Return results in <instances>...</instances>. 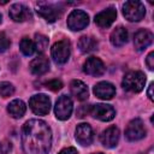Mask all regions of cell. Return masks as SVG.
I'll return each instance as SVG.
<instances>
[{
  "instance_id": "6da1fadb",
  "label": "cell",
  "mask_w": 154,
  "mask_h": 154,
  "mask_svg": "<svg viewBox=\"0 0 154 154\" xmlns=\"http://www.w3.org/2000/svg\"><path fill=\"white\" fill-rule=\"evenodd\" d=\"M52 144V131L40 119L28 120L22 129V147L25 154H47Z\"/></svg>"
},
{
  "instance_id": "7a4b0ae2",
  "label": "cell",
  "mask_w": 154,
  "mask_h": 154,
  "mask_svg": "<svg viewBox=\"0 0 154 154\" xmlns=\"http://www.w3.org/2000/svg\"><path fill=\"white\" fill-rule=\"evenodd\" d=\"M146 76L141 71H131L126 73L123 78L122 85L125 90L131 93H140L144 88Z\"/></svg>"
},
{
  "instance_id": "3957f363",
  "label": "cell",
  "mask_w": 154,
  "mask_h": 154,
  "mask_svg": "<svg viewBox=\"0 0 154 154\" xmlns=\"http://www.w3.org/2000/svg\"><path fill=\"white\" fill-rule=\"evenodd\" d=\"M123 14L130 22H138L146 14L144 5L142 2L135 1V0L126 1L123 6Z\"/></svg>"
},
{
  "instance_id": "277c9868",
  "label": "cell",
  "mask_w": 154,
  "mask_h": 154,
  "mask_svg": "<svg viewBox=\"0 0 154 154\" xmlns=\"http://www.w3.org/2000/svg\"><path fill=\"white\" fill-rule=\"evenodd\" d=\"M29 106L31 111L37 116H45L51 109V100L45 94H36L30 97Z\"/></svg>"
},
{
  "instance_id": "5b68a950",
  "label": "cell",
  "mask_w": 154,
  "mask_h": 154,
  "mask_svg": "<svg viewBox=\"0 0 154 154\" xmlns=\"http://www.w3.org/2000/svg\"><path fill=\"white\" fill-rule=\"evenodd\" d=\"M88 24H89V16L82 10H73L67 17V26L73 31L82 30Z\"/></svg>"
},
{
  "instance_id": "8992f818",
  "label": "cell",
  "mask_w": 154,
  "mask_h": 154,
  "mask_svg": "<svg viewBox=\"0 0 154 154\" xmlns=\"http://www.w3.org/2000/svg\"><path fill=\"white\" fill-rule=\"evenodd\" d=\"M52 58L57 64H65L70 57V43L66 40L58 41L53 45L52 49Z\"/></svg>"
},
{
  "instance_id": "52a82bcc",
  "label": "cell",
  "mask_w": 154,
  "mask_h": 154,
  "mask_svg": "<svg viewBox=\"0 0 154 154\" xmlns=\"http://www.w3.org/2000/svg\"><path fill=\"white\" fill-rule=\"evenodd\" d=\"M36 12L42 18H45L47 22H55L61 16L63 10L53 4L38 2V4H36Z\"/></svg>"
},
{
  "instance_id": "ba28073f",
  "label": "cell",
  "mask_w": 154,
  "mask_h": 154,
  "mask_svg": "<svg viewBox=\"0 0 154 154\" xmlns=\"http://www.w3.org/2000/svg\"><path fill=\"white\" fill-rule=\"evenodd\" d=\"M144 136H146V128L143 125V122L138 118L132 119L126 126L125 137L129 141L134 142V141H138V140L143 138Z\"/></svg>"
},
{
  "instance_id": "9c48e42d",
  "label": "cell",
  "mask_w": 154,
  "mask_h": 154,
  "mask_svg": "<svg viewBox=\"0 0 154 154\" xmlns=\"http://www.w3.org/2000/svg\"><path fill=\"white\" fill-rule=\"evenodd\" d=\"M72 108H73L72 100L67 95H61L55 103L54 112H55V116L58 119L66 120L70 118V116L72 113Z\"/></svg>"
},
{
  "instance_id": "30bf717a",
  "label": "cell",
  "mask_w": 154,
  "mask_h": 154,
  "mask_svg": "<svg viewBox=\"0 0 154 154\" xmlns=\"http://www.w3.org/2000/svg\"><path fill=\"white\" fill-rule=\"evenodd\" d=\"M90 113L94 118L102 120V122H109L116 116L114 108L111 105H106V103H97L93 106L90 109Z\"/></svg>"
},
{
  "instance_id": "8fae6325",
  "label": "cell",
  "mask_w": 154,
  "mask_h": 154,
  "mask_svg": "<svg viewBox=\"0 0 154 154\" xmlns=\"http://www.w3.org/2000/svg\"><path fill=\"white\" fill-rule=\"evenodd\" d=\"M76 140L82 146H89L91 144L94 140V131L91 126L87 123H81L76 128Z\"/></svg>"
},
{
  "instance_id": "7c38bea8",
  "label": "cell",
  "mask_w": 154,
  "mask_h": 154,
  "mask_svg": "<svg viewBox=\"0 0 154 154\" xmlns=\"http://www.w3.org/2000/svg\"><path fill=\"white\" fill-rule=\"evenodd\" d=\"M83 71L90 76H101L105 72V65L101 59L96 57H90L84 63Z\"/></svg>"
},
{
  "instance_id": "4fadbf2b",
  "label": "cell",
  "mask_w": 154,
  "mask_h": 154,
  "mask_svg": "<svg viewBox=\"0 0 154 154\" xmlns=\"http://www.w3.org/2000/svg\"><path fill=\"white\" fill-rule=\"evenodd\" d=\"M100 141L101 143L106 147V148H113L117 146L118 141H119V129L117 126H109L106 130L102 131L101 136H100Z\"/></svg>"
},
{
  "instance_id": "5bb4252c",
  "label": "cell",
  "mask_w": 154,
  "mask_h": 154,
  "mask_svg": "<svg viewBox=\"0 0 154 154\" xmlns=\"http://www.w3.org/2000/svg\"><path fill=\"white\" fill-rule=\"evenodd\" d=\"M117 11L113 7H108L95 16V24L100 28H108L116 20Z\"/></svg>"
},
{
  "instance_id": "9a60e30c",
  "label": "cell",
  "mask_w": 154,
  "mask_h": 154,
  "mask_svg": "<svg viewBox=\"0 0 154 154\" xmlns=\"http://www.w3.org/2000/svg\"><path fill=\"white\" fill-rule=\"evenodd\" d=\"M153 42V34L152 31L147 29H141L135 34L134 37V45L137 51H143L146 49L150 43Z\"/></svg>"
},
{
  "instance_id": "2e32d148",
  "label": "cell",
  "mask_w": 154,
  "mask_h": 154,
  "mask_svg": "<svg viewBox=\"0 0 154 154\" xmlns=\"http://www.w3.org/2000/svg\"><path fill=\"white\" fill-rule=\"evenodd\" d=\"M94 94L102 100H109L116 95V88L109 82H99L93 89Z\"/></svg>"
},
{
  "instance_id": "e0dca14e",
  "label": "cell",
  "mask_w": 154,
  "mask_h": 154,
  "mask_svg": "<svg viewBox=\"0 0 154 154\" xmlns=\"http://www.w3.org/2000/svg\"><path fill=\"white\" fill-rule=\"evenodd\" d=\"M10 17L14 22H24L31 18V13L29 8L23 4H14L10 8Z\"/></svg>"
},
{
  "instance_id": "ac0fdd59",
  "label": "cell",
  "mask_w": 154,
  "mask_h": 154,
  "mask_svg": "<svg viewBox=\"0 0 154 154\" xmlns=\"http://www.w3.org/2000/svg\"><path fill=\"white\" fill-rule=\"evenodd\" d=\"M29 67H30V71L34 75L41 76V75L46 73L49 70V61H48V59L46 57L38 55V57H36L35 59H32L30 61Z\"/></svg>"
},
{
  "instance_id": "d6986e66",
  "label": "cell",
  "mask_w": 154,
  "mask_h": 154,
  "mask_svg": "<svg viewBox=\"0 0 154 154\" xmlns=\"http://www.w3.org/2000/svg\"><path fill=\"white\" fill-rule=\"evenodd\" d=\"M70 90H71V94L79 101H84L89 96L88 87L82 81H78V79H73L70 83Z\"/></svg>"
},
{
  "instance_id": "ffe728a7",
  "label": "cell",
  "mask_w": 154,
  "mask_h": 154,
  "mask_svg": "<svg viewBox=\"0 0 154 154\" xmlns=\"http://www.w3.org/2000/svg\"><path fill=\"white\" fill-rule=\"evenodd\" d=\"M111 43L116 47H120L128 42V31L124 26H117L111 34Z\"/></svg>"
},
{
  "instance_id": "44dd1931",
  "label": "cell",
  "mask_w": 154,
  "mask_h": 154,
  "mask_svg": "<svg viewBox=\"0 0 154 154\" xmlns=\"http://www.w3.org/2000/svg\"><path fill=\"white\" fill-rule=\"evenodd\" d=\"M26 109L25 103L22 100H13L8 103L7 106V112L13 117V118H20L24 116Z\"/></svg>"
},
{
  "instance_id": "7402d4cb",
  "label": "cell",
  "mask_w": 154,
  "mask_h": 154,
  "mask_svg": "<svg viewBox=\"0 0 154 154\" xmlns=\"http://www.w3.org/2000/svg\"><path fill=\"white\" fill-rule=\"evenodd\" d=\"M78 48L82 53H90L97 49V42L94 37L90 36H82L78 41Z\"/></svg>"
},
{
  "instance_id": "603a6c76",
  "label": "cell",
  "mask_w": 154,
  "mask_h": 154,
  "mask_svg": "<svg viewBox=\"0 0 154 154\" xmlns=\"http://www.w3.org/2000/svg\"><path fill=\"white\" fill-rule=\"evenodd\" d=\"M19 48L22 51V53L24 55H32L35 53V45H34V41H31L30 38L28 37H23L20 43H19Z\"/></svg>"
},
{
  "instance_id": "cb8c5ba5",
  "label": "cell",
  "mask_w": 154,
  "mask_h": 154,
  "mask_svg": "<svg viewBox=\"0 0 154 154\" xmlns=\"http://www.w3.org/2000/svg\"><path fill=\"white\" fill-rule=\"evenodd\" d=\"M34 45H35V51L42 53V52H45L46 48L48 47V38H47L45 35L36 34V35H35Z\"/></svg>"
},
{
  "instance_id": "d4e9b609",
  "label": "cell",
  "mask_w": 154,
  "mask_h": 154,
  "mask_svg": "<svg viewBox=\"0 0 154 154\" xmlns=\"http://www.w3.org/2000/svg\"><path fill=\"white\" fill-rule=\"evenodd\" d=\"M14 93V87L10 82H1L0 83V95L2 97H8L13 95Z\"/></svg>"
},
{
  "instance_id": "484cf974",
  "label": "cell",
  "mask_w": 154,
  "mask_h": 154,
  "mask_svg": "<svg viewBox=\"0 0 154 154\" xmlns=\"http://www.w3.org/2000/svg\"><path fill=\"white\" fill-rule=\"evenodd\" d=\"M46 87L52 91H58V90H60L63 88V83L59 79H52V81L46 83Z\"/></svg>"
},
{
  "instance_id": "4316f807",
  "label": "cell",
  "mask_w": 154,
  "mask_h": 154,
  "mask_svg": "<svg viewBox=\"0 0 154 154\" xmlns=\"http://www.w3.org/2000/svg\"><path fill=\"white\" fill-rule=\"evenodd\" d=\"M11 42L10 38L6 36L5 32H0V52H5L10 47Z\"/></svg>"
},
{
  "instance_id": "83f0119b",
  "label": "cell",
  "mask_w": 154,
  "mask_h": 154,
  "mask_svg": "<svg viewBox=\"0 0 154 154\" xmlns=\"http://www.w3.org/2000/svg\"><path fill=\"white\" fill-rule=\"evenodd\" d=\"M146 64L148 66L149 70H153L154 69V52H150L146 59Z\"/></svg>"
},
{
  "instance_id": "f1b7e54d",
  "label": "cell",
  "mask_w": 154,
  "mask_h": 154,
  "mask_svg": "<svg viewBox=\"0 0 154 154\" xmlns=\"http://www.w3.org/2000/svg\"><path fill=\"white\" fill-rule=\"evenodd\" d=\"M59 154H78V152L73 147H67V148H64Z\"/></svg>"
},
{
  "instance_id": "f546056e",
  "label": "cell",
  "mask_w": 154,
  "mask_h": 154,
  "mask_svg": "<svg viewBox=\"0 0 154 154\" xmlns=\"http://www.w3.org/2000/svg\"><path fill=\"white\" fill-rule=\"evenodd\" d=\"M88 112H90V111H88V108H87L85 106H82V107L77 111V114H78V117H85Z\"/></svg>"
},
{
  "instance_id": "4dcf8cb0",
  "label": "cell",
  "mask_w": 154,
  "mask_h": 154,
  "mask_svg": "<svg viewBox=\"0 0 154 154\" xmlns=\"http://www.w3.org/2000/svg\"><path fill=\"white\" fill-rule=\"evenodd\" d=\"M153 87H154V84L150 83V84H149V88H148V97H149L152 101L154 100V96H153Z\"/></svg>"
},
{
  "instance_id": "1f68e13d",
  "label": "cell",
  "mask_w": 154,
  "mask_h": 154,
  "mask_svg": "<svg viewBox=\"0 0 154 154\" xmlns=\"http://www.w3.org/2000/svg\"><path fill=\"white\" fill-rule=\"evenodd\" d=\"M5 4H7V1H0V5H5Z\"/></svg>"
},
{
  "instance_id": "d6a6232c",
  "label": "cell",
  "mask_w": 154,
  "mask_h": 154,
  "mask_svg": "<svg viewBox=\"0 0 154 154\" xmlns=\"http://www.w3.org/2000/svg\"><path fill=\"white\" fill-rule=\"evenodd\" d=\"M94 154H103V153H94Z\"/></svg>"
},
{
  "instance_id": "836d02e7",
  "label": "cell",
  "mask_w": 154,
  "mask_h": 154,
  "mask_svg": "<svg viewBox=\"0 0 154 154\" xmlns=\"http://www.w3.org/2000/svg\"><path fill=\"white\" fill-rule=\"evenodd\" d=\"M1 18H2V17H1V14H0V22H1Z\"/></svg>"
}]
</instances>
